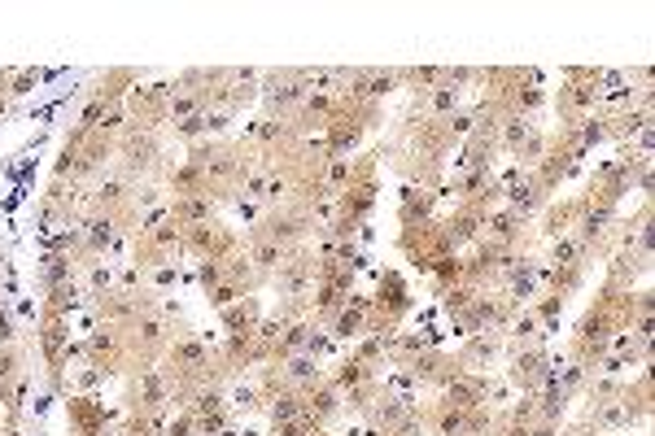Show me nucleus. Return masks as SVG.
<instances>
[{
    "label": "nucleus",
    "instance_id": "bb28decb",
    "mask_svg": "<svg viewBox=\"0 0 655 436\" xmlns=\"http://www.w3.org/2000/svg\"><path fill=\"white\" fill-rule=\"evenodd\" d=\"M171 131L180 140H188V144H197L201 136H210V127H206V114H193V118H184V123H171Z\"/></svg>",
    "mask_w": 655,
    "mask_h": 436
},
{
    "label": "nucleus",
    "instance_id": "5701e85b",
    "mask_svg": "<svg viewBox=\"0 0 655 436\" xmlns=\"http://www.w3.org/2000/svg\"><path fill=\"white\" fill-rule=\"evenodd\" d=\"M551 266H590V258L577 245V236H559L551 240Z\"/></svg>",
    "mask_w": 655,
    "mask_h": 436
},
{
    "label": "nucleus",
    "instance_id": "6ab92c4d",
    "mask_svg": "<svg viewBox=\"0 0 655 436\" xmlns=\"http://www.w3.org/2000/svg\"><path fill=\"white\" fill-rule=\"evenodd\" d=\"M219 319H223V332H228V336H254L258 323H262V301L258 297H241L236 306L219 310Z\"/></svg>",
    "mask_w": 655,
    "mask_h": 436
},
{
    "label": "nucleus",
    "instance_id": "4468645a",
    "mask_svg": "<svg viewBox=\"0 0 655 436\" xmlns=\"http://www.w3.org/2000/svg\"><path fill=\"white\" fill-rule=\"evenodd\" d=\"M442 227H446V236H450V245H455L459 253L476 245V240L485 236V214L481 210H472V205H455L446 218H442Z\"/></svg>",
    "mask_w": 655,
    "mask_h": 436
},
{
    "label": "nucleus",
    "instance_id": "2eb2a0df",
    "mask_svg": "<svg viewBox=\"0 0 655 436\" xmlns=\"http://www.w3.org/2000/svg\"><path fill=\"white\" fill-rule=\"evenodd\" d=\"M241 245H245V258H249V266H254V275L262 284H271V275H276V266L284 262V253H289V249L276 245V240L262 236V232H249Z\"/></svg>",
    "mask_w": 655,
    "mask_h": 436
},
{
    "label": "nucleus",
    "instance_id": "f257e3e1",
    "mask_svg": "<svg viewBox=\"0 0 655 436\" xmlns=\"http://www.w3.org/2000/svg\"><path fill=\"white\" fill-rule=\"evenodd\" d=\"M114 157H118V175L131 179V184H140L145 175L162 171V140H158V131L127 123L123 136H118V144H114Z\"/></svg>",
    "mask_w": 655,
    "mask_h": 436
},
{
    "label": "nucleus",
    "instance_id": "1a4fd4ad",
    "mask_svg": "<svg viewBox=\"0 0 655 436\" xmlns=\"http://www.w3.org/2000/svg\"><path fill=\"white\" fill-rule=\"evenodd\" d=\"M503 354H507L503 332H476L459 345L455 362H459V371H468V375H490V367H498Z\"/></svg>",
    "mask_w": 655,
    "mask_h": 436
},
{
    "label": "nucleus",
    "instance_id": "cd10ccee",
    "mask_svg": "<svg viewBox=\"0 0 655 436\" xmlns=\"http://www.w3.org/2000/svg\"><path fill=\"white\" fill-rule=\"evenodd\" d=\"M197 284H201V293H214V288L223 284V262H197Z\"/></svg>",
    "mask_w": 655,
    "mask_h": 436
},
{
    "label": "nucleus",
    "instance_id": "f8f14e48",
    "mask_svg": "<svg viewBox=\"0 0 655 436\" xmlns=\"http://www.w3.org/2000/svg\"><path fill=\"white\" fill-rule=\"evenodd\" d=\"M581 197H551L542 205V214L533 218V223H538V236L542 240H559V236H573V227H577V218H581Z\"/></svg>",
    "mask_w": 655,
    "mask_h": 436
},
{
    "label": "nucleus",
    "instance_id": "20e7f679",
    "mask_svg": "<svg viewBox=\"0 0 655 436\" xmlns=\"http://www.w3.org/2000/svg\"><path fill=\"white\" fill-rule=\"evenodd\" d=\"M184 253V227L175 218H166L158 227H145V232L131 236V266L140 271H153V266H166Z\"/></svg>",
    "mask_w": 655,
    "mask_h": 436
},
{
    "label": "nucleus",
    "instance_id": "c85d7f7f",
    "mask_svg": "<svg viewBox=\"0 0 655 436\" xmlns=\"http://www.w3.org/2000/svg\"><path fill=\"white\" fill-rule=\"evenodd\" d=\"M241 297H249V293H241V288H236V284H228V280H223V284L214 288V293H210L206 301H210L214 310H228V306H236V301H241Z\"/></svg>",
    "mask_w": 655,
    "mask_h": 436
},
{
    "label": "nucleus",
    "instance_id": "423d86ee",
    "mask_svg": "<svg viewBox=\"0 0 655 436\" xmlns=\"http://www.w3.org/2000/svg\"><path fill=\"white\" fill-rule=\"evenodd\" d=\"M258 96L267 105V118H293L311 96V70H276V75L262 79Z\"/></svg>",
    "mask_w": 655,
    "mask_h": 436
},
{
    "label": "nucleus",
    "instance_id": "c756f323",
    "mask_svg": "<svg viewBox=\"0 0 655 436\" xmlns=\"http://www.w3.org/2000/svg\"><path fill=\"white\" fill-rule=\"evenodd\" d=\"M166 436H197V419H193V410H175V415L166 419Z\"/></svg>",
    "mask_w": 655,
    "mask_h": 436
},
{
    "label": "nucleus",
    "instance_id": "9b49d317",
    "mask_svg": "<svg viewBox=\"0 0 655 436\" xmlns=\"http://www.w3.org/2000/svg\"><path fill=\"white\" fill-rule=\"evenodd\" d=\"M607 271H603V284L607 288H621V293H629L642 275L651 271V253H634V249H612L607 253Z\"/></svg>",
    "mask_w": 655,
    "mask_h": 436
},
{
    "label": "nucleus",
    "instance_id": "473e14b6",
    "mask_svg": "<svg viewBox=\"0 0 655 436\" xmlns=\"http://www.w3.org/2000/svg\"><path fill=\"white\" fill-rule=\"evenodd\" d=\"M5 109H9V96H5V92H0V114H5Z\"/></svg>",
    "mask_w": 655,
    "mask_h": 436
},
{
    "label": "nucleus",
    "instance_id": "2f4dec72",
    "mask_svg": "<svg viewBox=\"0 0 655 436\" xmlns=\"http://www.w3.org/2000/svg\"><path fill=\"white\" fill-rule=\"evenodd\" d=\"M559 436H599V432H594V428H586V423H573V428H564V432H559Z\"/></svg>",
    "mask_w": 655,
    "mask_h": 436
},
{
    "label": "nucleus",
    "instance_id": "39448f33",
    "mask_svg": "<svg viewBox=\"0 0 655 436\" xmlns=\"http://www.w3.org/2000/svg\"><path fill=\"white\" fill-rule=\"evenodd\" d=\"M555 354H546V345H533V349H507V375L503 380L511 384L516 393H542L546 384H555Z\"/></svg>",
    "mask_w": 655,
    "mask_h": 436
},
{
    "label": "nucleus",
    "instance_id": "7c9ffc66",
    "mask_svg": "<svg viewBox=\"0 0 655 436\" xmlns=\"http://www.w3.org/2000/svg\"><path fill=\"white\" fill-rule=\"evenodd\" d=\"M14 341H18V332H14V319H9L5 301H0V349H5V345H14Z\"/></svg>",
    "mask_w": 655,
    "mask_h": 436
},
{
    "label": "nucleus",
    "instance_id": "0eeeda50",
    "mask_svg": "<svg viewBox=\"0 0 655 436\" xmlns=\"http://www.w3.org/2000/svg\"><path fill=\"white\" fill-rule=\"evenodd\" d=\"M66 345H70V319L40 310V354L53 393H66Z\"/></svg>",
    "mask_w": 655,
    "mask_h": 436
},
{
    "label": "nucleus",
    "instance_id": "6e6552de",
    "mask_svg": "<svg viewBox=\"0 0 655 436\" xmlns=\"http://www.w3.org/2000/svg\"><path fill=\"white\" fill-rule=\"evenodd\" d=\"M232 249H241V240H236L223 223H201V227H184V253L197 262H223Z\"/></svg>",
    "mask_w": 655,
    "mask_h": 436
},
{
    "label": "nucleus",
    "instance_id": "aec40b11",
    "mask_svg": "<svg viewBox=\"0 0 655 436\" xmlns=\"http://www.w3.org/2000/svg\"><path fill=\"white\" fill-rule=\"evenodd\" d=\"M503 345H507V349H533V345H546L542 323L533 319V310H529V306L511 314V323L503 327Z\"/></svg>",
    "mask_w": 655,
    "mask_h": 436
},
{
    "label": "nucleus",
    "instance_id": "393cba45",
    "mask_svg": "<svg viewBox=\"0 0 655 436\" xmlns=\"http://www.w3.org/2000/svg\"><path fill=\"white\" fill-rule=\"evenodd\" d=\"M228 406H232V410H267V397L258 393V384H236Z\"/></svg>",
    "mask_w": 655,
    "mask_h": 436
},
{
    "label": "nucleus",
    "instance_id": "f03ea898",
    "mask_svg": "<svg viewBox=\"0 0 655 436\" xmlns=\"http://www.w3.org/2000/svg\"><path fill=\"white\" fill-rule=\"evenodd\" d=\"M398 249L407 253V262H411L420 275H433L437 262H446V258H455V253H459L455 245H450L442 218H428V223L402 227V232H398Z\"/></svg>",
    "mask_w": 655,
    "mask_h": 436
},
{
    "label": "nucleus",
    "instance_id": "4be33fe9",
    "mask_svg": "<svg viewBox=\"0 0 655 436\" xmlns=\"http://www.w3.org/2000/svg\"><path fill=\"white\" fill-rule=\"evenodd\" d=\"M75 306H79V280L75 284H62V288H49V293H44V310H49V314H62V319H70Z\"/></svg>",
    "mask_w": 655,
    "mask_h": 436
},
{
    "label": "nucleus",
    "instance_id": "b1692460",
    "mask_svg": "<svg viewBox=\"0 0 655 436\" xmlns=\"http://www.w3.org/2000/svg\"><path fill=\"white\" fill-rule=\"evenodd\" d=\"M481 293V288H472V284H450V288H442V314L446 319H455V314H463L472 306V297Z\"/></svg>",
    "mask_w": 655,
    "mask_h": 436
},
{
    "label": "nucleus",
    "instance_id": "a878e982",
    "mask_svg": "<svg viewBox=\"0 0 655 436\" xmlns=\"http://www.w3.org/2000/svg\"><path fill=\"white\" fill-rule=\"evenodd\" d=\"M145 275H149V284L158 288V293H171V288H180V266H175V262L153 266V271H145Z\"/></svg>",
    "mask_w": 655,
    "mask_h": 436
},
{
    "label": "nucleus",
    "instance_id": "a211bd4d",
    "mask_svg": "<svg viewBox=\"0 0 655 436\" xmlns=\"http://www.w3.org/2000/svg\"><path fill=\"white\" fill-rule=\"evenodd\" d=\"M437 197L415 184H402L398 192V227H415V223H428V218H437Z\"/></svg>",
    "mask_w": 655,
    "mask_h": 436
},
{
    "label": "nucleus",
    "instance_id": "f3484780",
    "mask_svg": "<svg viewBox=\"0 0 655 436\" xmlns=\"http://www.w3.org/2000/svg\"><path fill=\"white\" fill-rule=\"evenodd\" d=\"M302 402H306V419H311L315 428H328V423L345 410V397H341L337 389H332L328 380H324V384H315V389H306V393H302Z\"/></svg>",
    "mask_w": 655,
    "mask_h": 436
},
{
    "label": "nucleus",
    "instance_id": "dca6fc26",
    "mask_svg": "<svg viewBox=\"0 0 655 436\" xmlns=\"http://www.w3.org/2000/svg\"><path fill=\"white\" fill-rule=\"evenodd\" d=\"M66 419H70V436H97L105 423H110V415H105V406L97 402V397L79 393L66 402Z\"/></svg>",
    "mask_w": 655,
    "mask_h": 436
},
{
    "label": "nucleus",
    "instance_id": "72a5a7b5",
    "mask_svg": "<svg viewBox=\"0 0 655 436\" xmlns=\"http://www.w3.org/2000/svg\"><path fill=\"white\" fill-rule=\"evenodd\" d=\"M616 436H621V432H616Z\"/></svg>",
    "mask_w": 655,
    "mask_h": 436
},
{
    "label": "nucleus",
    "instance_id": "412c9836",
    "mask_svg": "<svg viewBox=\"0 0 655 436\" xmlns=\"http://www.w3.org/2000/svg\"><path fill=\"white\" fill-rule=\"evenodd\" d=\"M166 210L180 227H201V223H214V197H171Z\"/></svg>",
    "mask_w": 655,
    "mask_h": 436
},
{
    "label": "nucleus",
    "instance_id": "7ed1b4c3",
    "mask_svg": "<svg viewBox=\"0 0 655 436\" xmlns=\"http://www.w3.org/2000/svg\"><path fill=\"white\" fill-rule=\"evenodd\" d=\"M411 310H415V301H411V284L402 280V271H380L376 297H372V327H367V332H402Z\"/></svg>",
    "mask_w": 655,
    "mask_h": 436
},
{
    "label": "nucleus",
    "instance_id": "ddd939ff",
    "mask_svg": "<svg viewBox=\"0 0 655 436\" xmlns=\"http://www.w3.org/2000/svg\"><path fill=\"white\" fill-rule=\"evenodd\" d=\"M529 227L516 210H507V205H498V210L485 214V240H494V245L503 249H529Z\"/></svg>",
    "mask_w": 655,
    "mask_h": 436
},
{
    "label": "nucleus",
    "instance_id": "9d476101",
    "mask_svg": "<svg viewBox=\"0 0 655 436\" xmlns=\"http://www.w3.org/2000/svg\"><path fill=\"white\" fill-rule=\"evenodd\" d=\"M367 327H372V297H363V293H350V301L337 310V319L328 323V336L332 341H359V336H367Z\"/></svg>",
    "mask_w": 655,
    "mask_h": 436
}]
</instances>
